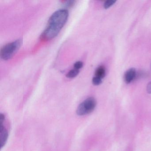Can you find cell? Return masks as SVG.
Listing matches in <instances>:
<instances>
[{
  "label": "cell",
  "mask_w": 151,
  "mask_h": 151,
  "mask_svg": "<svg viewBox=\"0 0 151 151\" xmlns=\"http://www.w3.org/2000/svg\"><path fill=\"white\" fill-rule=\"evenodd\" d=\"M116 2L115 0H108L104 2L103 7L105 9H108L110 8L111 6H113Z\"/></svg>",
  "instance_id": "cell-8"
},
{
  "label": "cell",
  "mask_w": 151,
  "mask_h": 151,
  "mask_svg": "<svg viewBox=\"0 0 151 151\" xmlns=\"http://www.w3.org/2000/svg\"><path fill=\"white\" fill-rule=\"evenodd\" d=\"M22 42V39H20L5 45L1 50V59L4 60L11 59L20 49Z\"/></svg>",
  "instance_id": "cell-2"
},
{
  "label": "cell",
  "mask_w": 151,
  "mask_h": 151,
  "mask_svg": "<svg viewBox=\"0 0 151 151\" xmlns=\"http://www.w3.org/2000/svg\"><path fill=\"white\" fill-rule=\"evenodd\" d=\"M83 63L82 62L77 61L74 64V68L79 70L80 69L83 68Z\"/></svg>",
  "instance_id": "cell-10"
},
{
  "label": "cell",
  "mask_w": 151,
  "mask_h": 151,
  "mask_svg": "<svg viewBox=\"0 0 151 151\" xmlns=\"http://www.w3.org/2000/svg\"><path fill=\"white\" fill-rule=\"evenodd\" d=\"M147 92L148 93L151 94V81L148 83V84L146 88Z\"/></svg>",
  "instance_id": "cell-12"
},
{
  "label": "cell",
  "mask_w": 151,
  "mask_h": 151,
  "mask_svg": "<svg viewBox=\"0 0 151 151\" xmlns=\"http://www.w3.org/2000/svg\"><path fill=\"white\" fill-rule=\"evenodd\" d=\"M79 73V70L74 68V69L71 70L69 71L68 73L67 74V77L70 78H74L76 77Z\"/></svg>",
  "instance_id": "cell-7"
},
{
  "label": "cell",
  "mask_w": 151,
  "mask_h": 151,
  "mask_svg": "<svg viewBox=\"0 0 151 151\" xmlns=\"http://www.w3.org/2000/svg\"><path fill=\"white\" fill-rule=\"evenodd\" d=\"M95 76L103 78L106 75V69L103 66H100L97 68L95 73Z\"/></svg>",
  "instance_id": "cell-6"
},
{
  "label": "cell",
  "mask_w": 151,
  "mask_h": 151,
  "mask_svg": "<svg viewBox=\"0 0 151 151\" xmlns=\"http://www.w3.org/2000/svg\"></svg>",
  "instance_id": "cell-13"
},
{
  "label": "cell",
  "mask_w": 151,
  "mask_h": 151,
  "mask_svg": "<svg viewBox=\"0 0 151 151\" xmlns=\"http://www.w3.org/2000/svg\"><path fill=\"white\" fill-rule=\"evenodd\" d=\"M69 12L66 9L57 10L50 17L46 28L42 33L41 38L49 40L55 38L60 33L68 21Z\"/></svg>",
  "instance_id": "cell-1"
},
{
  "label": "cell",
  "mask_w": 151,
  "mask_h": 151,
  "mask_svg": "<svg viewBox=\"0 0 151 151\" xmlns=\"http://www.w3.org/2000/svg\"><path fill=\"white\" fill-rule=\"evenodd\" d=\"M75 3V1H66L65 5L67 7H72Z\"/></svg>",
  "instance_id": "cell-11"
},
{
  "label": "cell",
  "mask_w": 151,
  "mask_h": 151,
  "mask_svg": "<svg viewBox=\"0 0 151 151\" xmlns=\"http://www.w3.org/2000/svg\"><path fill=\"white\" fill-rule=\"evenodd\" d=\"M136 76V70L134 68L129 69L124 74V79L125 83L129 84L131 83Z\"/></svg>",
  "instance_id": "cell-5"
},
{
  "label": "cell",
  "mask_w": 151,
  "mask_h": 151,
  "mask_svg": "<svg viewBox=\"0 0 151 151\" xmlns=\"http://www.w3.org/2000/svg\"><path fill=\"white\" fill-rule=\"evenodd\" d=\"M8 137V133L3 124H1L0 126V146L2 148L6 143Z\"/></svg>",
  "instance_id": "cell-4"
},
{
  "label": "cell",
  "mask_w": 151,
  "mask_h": 151,
  "mask_svg": "<svg viewBox=\"0 0 151 151\" xmlns=\"http://www.w3.org/2000/svg\"><path fill=\"white\" fill-rule=\"evenodd\" d=\"M96 106V101L93 97H90L84 101L78 107L76 110L77 115L83 116L91 113Z\"/></svg>",
  "instance_id": "cell-3"
},
{
  "label": "cell",
  "mask_w": 151,
  "mask_h": 151,
  "mask_svg": "<svg viewBox=\"0 0 151 151\" xmlns=\"http://www.w3.org/2000/svg\"><path fill=\"white\" fill-rule=\"evenodd\" d=\"M92 83L93 85L95 86L99 85L102 83V78L94 76L92 79Z\"/></svg>",
  "instance_id": "cell-9"
}]
</instances>
